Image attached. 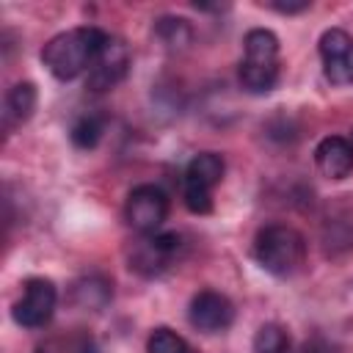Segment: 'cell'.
<instances>
[{"mask_svg": "<svg viewBox=\"0 0 353 353\" xmlns=\"http://www.w3.org/2000/svg\"><path fill=\"white\" fill-rule=\"evenodd\" d=\"M105 30L97 25H80L72 30H63L58 36H52L44 50H41V63L47 66V72L58 80H74L83 72L88 74L102 41H105Z\"/></svg>", "mask_w": 353, "mask_h": 353, "instance_id": "6da1fadb", "label": "cell"}, {"mask_svg": "<svg viewBox=\"0 0 353 353\" xmlns=\"http://www.w3.org/2000/svg\"><path fill=\"white\" fill-rule=\"evenodd\" d=\"M248 94H268L279 83V39L268 28H254L243 39V61L237 69Z\"/></svg>", "mask_w": 353, "mask_h": 353, "instance_id": "7a4b0ae2", "label": "cell"}, {"mask_svg": "<svg viewBox=\"0 0 353 353\" xmlns=\"http://www.w3.org/2000/svg\"><path fill=\"white\" fill-rule=\"evenodd\" d=\"M254 259L273 276H292L306 259V240L292 226L270 223L254 237Z\"/></svg>", "mask_w": 353, "mask_h": 353, "instance_id": "3957f363", "label": "cell"}, {"mask_svg": "<svg viewBox=\"0 0 353 353\" xmlns=\"http://www.w3.org/2000/svg\"><path fill=\"white\" fill-rule=\"evenodd\" d=\"M223 179V157L218 152H199L182 179V199L185 207L196 215H207L212 210V188Z\"/></svg>", "mask_w": 353, "mask_h": 353, "instance_id": "277c9868", "label": "cell"}, {"mask_svg": "<svg viewBox=\"0 0 353 353\" xmlns=\"http://www.w3.org/2000/svg\"><path fill=\"white\" fill-rule=\"evenodd\" d=\"M168 218V196L157 185H138L127 193L124 221L138 234H157L163 221Z\"/></svg>", "mask_w": 353, "mask_h": 353, "instance_id": "5b68a950", "label": "cell"}, {"mask_svg": "<svg viewBox=\"0 0 353 353\" xmlns=\"http://www.w3.org/2000/svg\"><path fill=\"white\" fill-rule=\"evenodd\" d=\"M127 72H130V47L121 39L108 33L91 69H88V74H85V85L91 91L102 94V91L116 88L127 77Z\"/></svg>", "mask_w": 353, "mask_h": 353, "instance_id": "8992f818", "label": "cell"}, {"mask_svg": "<svg viewBox=\"0 0 353 353\" xmlns=\"http://www.w3.org/2000/svg\"><path fill=\"white\" fill-rule=\"evenodd\" d=\"M55 303H58V290L50 279H41V276L28 279L25 290H22V298L11 309L14 323L22 325V328H41L52 320Z\"/></svg>", "mask_w": 353, "mask_h": 353, "instance_id": "52a82bcc", "label": "cell"}, {"mask_svg": "<svg viewBox=\"0 0 353 353\" xmlns=\"http://www.w3.org/2000/svg\"><path fill=\"white\" fill-rule=\"evenodd\" d=\"M182 251V237L176 232H157V234H146L132 256H130V268L141 276H160L163 270H168L174 265V259Z\"/></svg>", "mask_w": 353, "mask_h": 353, "instance_id": "ba28073f", "label": "cell"}, {"mask_svg": "<svg viewBox=\"0 0 353 353\" xmlns=\"http://www.w3.org/2000/svg\"><path fill=\"white\" fill-rule=\"evenodd\" d=\"M188 320L196 331L204 334H221L232 325L234 320V306L223 292L215 290H201L193 295L190 306H188Z\"/></svg>", "mask_w": 353, "mask_h": 353, "instance_id": "9c48e42d", "label": "cell"}, {"mask_svg": "<svg viewBox=\"0 0 353 353\" xmlns=\"http://www.w3.org/2000/svg\"><path fill=\"white\" fill-rule=\"evenodd\" d=\"M320 58L334 85H353V39L342 28H328L320 36Z\"/></svg>", "mask_w": 353, "mask_h": 353, "instance_id": "30bf717a", "label": "cell"}, {"mask_svg": "<svg viewBox=\"0 0 353 353\" xmlns=\"http://www.w3.org/2000/svg\"><path fill=\"white\" fill-rule=\"evenodd\" d=\"M314 163L323 176L345 179L353 171V143L342 135H328L314 149Z\"/></svg>", "mask_w": 353, "mask_h": 353, "instance_id": "8fae6325", "label": "cell"}, {"mask_svg": "<svg viewBox=\"0 0 353 353\" xmlns=\"http://www.w3.org/2000/svg\"><path fill=\"white\" fill-rule=\"evenodd\" d=\"M113 298V284L105 276H83L80 281H74L72 287V301L80 309H91L99 312L108 306V301Z\"/></svg>", "mask_w": 353, "mask_h": 353, "instance_id": "7c38bea8", "label": "cell"}, {"mask_svg": "<svg viewBox=\"0 0 353 353\" xmlns=\"http://www.w3.org/2000/svg\"><path fill=\"white\" fill-rule=\"evenodd\" d=\"M36 102H39V91L30 80L25 83H17L8 94H6V121L8 124H25L33 110H36Z\"/></svg>", "mask_w": 353, "mask_h": 353, "instance_id": "4fadbf2b", "label": "cell"}, {"mask_svg": "<svg viewBox=\"0 0 353 353\" xmlns=\"http://www.w3.org/2000/svg\"><path fill=\"white\" fill-rule=\"evenodd\" d=\"M102 132H105V116L99 113H83L69 127V138L77 149H94L102 141Z\"/></svg>", "mask_w": 353, "mask_h": 353, "instance_id": "5bb4252c", "label": "cell"}, {"mask_svg": "<svg viewBox=\"0 0 353 353\" xmlns=\"http://www.w3.org/2000/svg\"><path fill=\"white\" fill-rule=\"evenodd\" d=\"M254 353H292L290 334L279 323H265L254 334Z\"/></svg>", "mask_w": 353, "mask_h": 353, "instance_id": "9a60e30c", "label": "cell"}, {"mask_svg": "<svg viewBox=\"0 0 353 353\" xmlns=\"http://www.w3.org/2000/svg\"><path fill=\"white\" fill-rule=\"evenodd\" d=\"M154 33H157V39H160L165 47H171V50L185 47V44L193 39L190 25H188V19H182V17H160L157 25H154Z\"/></svg>", "mask_w": 353, "mask_h": 353, "instance_id": "2e32d148", "label": "cell"}, {"mask_svg": "<svg viewBox=\"0 0 353 353\" xmlns=\"http://www.w3.org/2000/svg\"><path fill=\"white\" fill-rule=\"evenodd\" d=\"M146 353H196V350H193L176 331L160 325V328H154V331L149 334V339H146Z\"/></svg>", "mask_w": 353, "mask_h": 353, "instance_id": "e0dca14e", "label": "cell"}, {"mask_svg": "<svg viewBox=\"0 0 353 353\" xmlns=\"http://www.w3.org/2000/svg\"><path fill=\"white\" fill-rule=\"evenodd\" d=\"M268 8H273V11H279V14H298V11H306L309 8V0H295V3H281V0H273V3H268Z\"/></svg>", "mask_w": 353, "mask_h": 353, "instance_id": "ac0fdd59", "label": "cell"}, {"mask_svg": "<svg viewBox=\"0 0 353 353\" xmlns=\"http://www.w3.org/2000/svg\"><path fill=\"white\" fill-rule=\"evenodd\" d=\"M303 353H334V347L325 339H312L303 345Z\"/></svg>", "mask_w": 353, "mask_h": 353, "instance_id": "d6986e66", "label": "cell"}, {"mask_svg": "<svg viewBox=\"0 0 353 353\" xmlns=\"http://www.w3.org/2000/svg\"><path fill=\"white\" fill-rule=\"evenodd\" d=\"M36 353H44V350H36Z\"/></svg>", "mask_w": 353, "mask_h": 353, "instance_id": "ffe728a7", "label": "cell"}]
</instances>
